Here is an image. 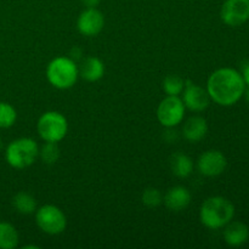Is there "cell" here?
Returning a JSON list of instances; mask_svg holds the SVG:
<instances>
[{"label":"cell","instance_id":"cell-13","mask_svg":"<svg viewBox=\"0 0 249 249\" xmlns=\"http://www.w3.org/2000/svg\"><path fill=\"white\" fill-rule=\"evenodd\" d=\"M249 238V228L241 221L229 223L224 230V240L231 247H240Z\"/></svg>","mask_w":249,"mask_h":249},{"label":"cell","instance_id":"cell-6","mask_svg":"<svg viewBox=\"0 0 249 249\" xmlns=\"http://www.w3.org/2000/svg\"><path fill=\"white\" fill-rule=\"evenodd\" d=\"M36 225L48 235H58L63 232L67 226V219L63 212L56 206H43L36 211Z\"/></svg>","mask_w":249,"mask_h":249},{"label":"cell","instance_id":"cell-23","mask_svg":"<svg viewBox=\"0 0 249 249\" xmlns=\"http://www.w3.org/2000/svg\"><path fill=\"white\" fill-rule=\"evenodd\" d=\"M241 74H242V78H243V80H245L246 85H248L249 87V62L246 63V65L243 66V70H242V73H241Z\"/></svg>","mask_w":249,"mask_h":249},{"label":"cell","instance_id":"cell-5","mask_svg":"<svg viewBox=\"0 0 249 249\" xmlns=\"http://www.w3.org/2000/svg\"><path fill=\"white\" fill-rule=\"evenodd\" d=\"M36 129L45 142H58L66 136L68 130L67 119L61 113L50 111L39 118Z\"/></svg>","mask_w":249,"mask_h":249},{"label":"cell","instance_id":"cell-24","mask_svg":"<svg viewBox=\"0 0 249 249\" xmlns=\"http://www.w3.org/2000/svg\"><path fill=\"white\" fill-rule=\"evenodd\" d=\"M100 1L101 0H82V2L87 7H96L100 4Z\"/></svg>","mask_w":249,"mask_h":249},{"label":"cell","instance_id":"cell-18","mask_svg":"<svg viewBox=\"0 0 249 249\" xmlns=\"http://www.w3.org/2000/svg\"><path fill=\"white\" fill-rule=\"evenodd\" d=\"M12 206L18 213L32 214L36 209V201L32 195L27 192H18L12 198Z\"/></svg>","mask_w":249,"mask_h":249},{"label":"cell","instance_id":"cell-17","mask_svg":"<svg viewBox=\"0 0 249 249\" xmlns=\"http://www.w3.org/2000/svg\"><path fill=\"white\" fill-rule=\"evenodd\" d=\"M18 245V232L11 224L0 221V249H14Z\"/></svg>","mask_w":249,"mask_h":249},{"label":"cell","instance_id":"cell-20","mask_svg":"<svg viewBox=\"0 0 249 249\" xmlns=\"http://www.w3.org/2000/svg\"><path fill=\"white\" fill-rule=\"evenodd\" d=\"M16 119V109L7 102H0V128H10V126L14 125Z\"/></svg>","mask_w":249,"mask_h":249},{"label":"cell","instance_id":"cell-3","mask_svg":"<svg viewBox=\"0 0 249 249\" xmlns=\"http://www.w3.org/2000/svg\"><path fill=\"white\" fill-rule=\"evenodd\" d=\"M46 77L50 84L57 89H70L79 77L78 66L70 57H56L49 63Z\"/></svg>","mask_w":249,"mask_h":249},{"label":"cell","instance_id":"cell-21","mask_svg":"<svg viewBox=\"0 0 249 249\" xmlns=\"http://www.w3.org/2000/svg\"><path fill=\"white\" fill-rule=\"evenodd\" d=\"M40 157L44 163L46 164H53L58 160L60 157V148H58L57 142H46L45 145L41 147Z\"/></svg>","mask_w":249,"mask_h":249},{"label":"cell","instance_id":"cell-19","mask_svg":"<svg viewBox=\"0 0 249 249\" xmlns=\"http://www.w3.org/2000/svg\"><path fill=\"white\" fill-rule=\"evenodd\" d=\"M185 82L182 78L178 77V75H168L163 82V89H164L165 94L168 96H179L185 89Z\"/></svg>","mask_w":249,"mask_h":249},{"label":"cell","instance_id":"cell-10","mask_svg":"<svg viewBox=\"0 0 249 249\" xmlns=\"http://www.w3.org/2000/svg\"><path fill=\"white\" fill-rule=\"evenodd\" d=\"M226 165H228V160H226L225 156L220 151L215 150L204 152L198 158V162H197V167H198L199 173L206 175V177L212 178L223 174Z\"/></svg>","mask_w":249,"mask_h":249},{"label":"cell","instance_id":"cell-9","mask_svg":"<svg viewBox=\"0 0 249 249\" xmlns=\"http://www.w3.org/2000/svg\"><path fill=\"white\" fill-rule=\"evenodd\" d=\"M182 94V102L185 107L194 112H202L209 106L211 97H209L207 89L194 84L191 82H186Z\"/></svg>","mask_w":249,"mask_h":249},{"label":"cell","instance_id":"cell-7","mask_svg":"<svg viewBox=\"0 0 249 249\" xmlns=\"http://www.w3.org/2000/svg\"><path fill=\"white\" fill-rule=\"evenodd\" d=\"M185 108L186 107L179 96H167L158 106V121L165 128H174L184 119Z\"/></svg>","mask_w":249,"mask_h":249},{"label":"cell","instance_id":"cell-25","mask_svg":"<svg viewBox=\"0 0 249 249\" xmlns=\"http://www.w3.org/2000/svg\"><path fill=\"white\" fill-rule=\"evenodd\" d=\"M245 94H246V99H247V101L249 102V87L247 90H245Z\"/></svg>","mask_w":249,"mask_h":249},{"label":"cell","instance_id":"cell-2","mask_svg":"<svg viewBox=\"0 0 249 249\" xmlns=\"http://www.w3.org/2000/svg\"><path fill=\"white\" fill-rule=\"evenodd\" d=\"M235 215V207L228 198L211 197L202 204L199 218L206 228L216 230L228 225Z\"/></svg>","mask_w":249,"mask_h":249},{"label":"cell","instance_id":"cell-15","mask_svg":"<svg viewBox=\"0 0 249 249\" xmlns=\"http://www.w3.org/2000/svg\"><path fill=\"white\" fill-rule=\"evenodd\" d=\"M79 75L88 82H97L105 74V65L100 58L88 57L78 68Z\"/></svg>","mask_w":249,"mask_h":249},{"label":"cell","instance_id":"cell-14","mask_svg":"<svg viewBox=\"0 0 249 249\" xmlns=\"http://www.w3.org/2000/svg\"><path fill=\"white\" fill-rule=\"evenodd\" d=\"M208 131V124L203 117L195 116L191 117L189 121L185 123L182 133L186 140L191 141V142H197L201 141L204 136L207 135Z\"/></svg>","mask_w":249,"mask_h":249},{"label":"cell","instance_id":"cell-26","mask_svg":"<svg viewBox=\"0 0 249 249\" xmlns=\"http://www.w3.org/2000/svg\"><path fill=\"white\" fill-rule=\"evenodd\" d=\"M1 146H2V143H1V140H0V150H1Z\"/></svg>","mask_w":249,"mask_h":249},{"label":"cell","instance_id":"cell-22","mask_svg":"<svg viewBox=\"0 0 249 249\" xmlns=\"http://www.w3.org/2000/svg\"><path fill=\"white\" fill-rule=\"evenodd\" d=\"M142 202L150 208H155L162 203V194L157 189L145 190L142 194Z\"/></svg>","mask_w":249,"mask_h":249},{"label":"cell","instance_id":"cell-12","mask_svg":"<svg viewBox=\"0 0 249 249\" xmlns=\"http://www.w3.org/2000/svg\"><path fill=\"white\" fill-rule=\"evenodd\" d=\"M191 202V194L186 187L175 186L168 190L164 196V203L172 212H181Z\"/></svg>","mask_w":249,"mask_h":249},{"label":"cell","instance_id":"cell-1","mask_svg":"<svg viewBox=\"0 0 249 249\" xmlns=\"http://www.w3.org/2000/svg\"><path fill=\"white\" fill-rule=\"evenodd\" d=\"M246 90L242 74L233 68H219L211 74L207 83L209 97L220 106H232Z\"/></svg>","mask_w":249,"mask_h":249},{"label":"cell","instance_id":"cell-4","mask_svg":"<svg viewBox=\"0 0 249 249\" xmlns=\"http://www.w3.org/2000/svg\"><path fill=\"white\" fill-rule=\"evenodd\" d=\"M38 155L39 148L36 141L31 138H21L7 146L5 158L12 168L23 169L33 164Z\"/></svg>","mask_w":249,"mask_h":249},{"label":"cell","instance_id":"cell-8","mask_svg":"<svg viewBox=\"0 0 249 249\" xmlns=\"http://www.w3.org/2000/svg\"><path fill=\"white\" fill-rule=\"evenodd\" d=\"M221 19L230 27H238L249 19V0H226L220 11Z\"/></svg>","mask_w":249,"mask_h":249},{"label":"cell","instance_id":"cell-16","mask_svg":"<svg viewBox=\"0 0 249 249\" xmlns=\"http://www.w3.org/2000/svg\"><path fill=\"white\" fill-rule=\"evenodd\" d=\"M170 169L177 177L187 178L192 173L194 163L192 160L185 153L178 152L174 153L170 158Z\"/></svg>","mask_w":249,"mask_h":249},{"label":"cell","instance_id":"cell-11","mask_svg":"<svg viewBox=\"0 0 249 249\" xmlns=\"http://www.w3.org/2000/svg\"><path fill=\"white\" fill-rule=\"evenodd\" d=\"M105 26L104 15L95 7H88L78 17V31L87 36H95L102 31Z\"/></svg>","mask_w":249,"mask_h":249}]
</instances>
